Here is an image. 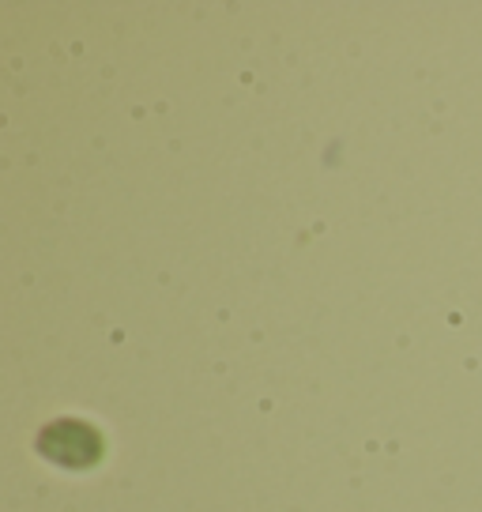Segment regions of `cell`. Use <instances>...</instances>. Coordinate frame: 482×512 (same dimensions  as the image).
Returning <instances> with one entry per match:
<instances>
[{
    "label": "cell",
    "mask_w": 482,
    "mask_h": 512,
    "mask_svg": "<svg viewBox=\"0 0 482 512\" xmlns=\"http://www.w3.org/2000/svg\"><path fill=\"white\" fill-rule=\"evenodd\" d=\"M38 452L57 467H95L102 460V433L80 418H57L38 433Z\"/></svg>",
    "instance_id": "1"
}]
</instances>
